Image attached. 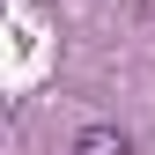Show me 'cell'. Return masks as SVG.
<instances>
[{"label": "cell", "mask_w": 155, "mask_h": 155, "mask_svg": "<svg viewBox=\"0 0 155 155\" xmlns=\"http://www.w3.org/2000/svg\"><path fill=\"white\" fill-rule=\"evenodd\" d=\"M74 155H133V148H126V133H118V126H89L81 140H74Z\"/></svg>", "instance_id": "cell-1"}]
</instances>
